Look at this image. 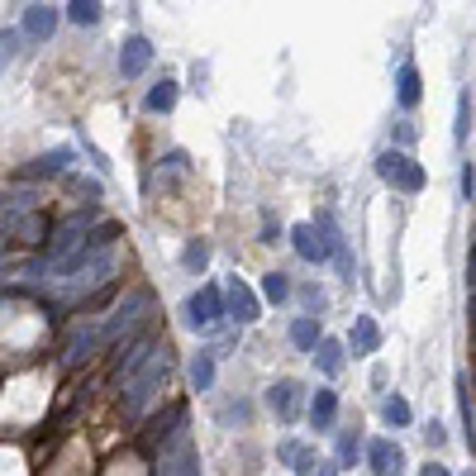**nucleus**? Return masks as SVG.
Masks as SVG:
<instances>
[{
    "label": "nucleus",
    "mask_w": 476,
    "mask_h": 476,
    "mask_svg": "<svg viewBox=\"0 0 476 476\" xmlns=\"http://www.w3.org/2000/svg\"><path fill=\"white\" fill-rule=\"evenodd\" d=\"M396 100H400V110H415L419 100H424V87H419V72H415V67H400V77H396Z\"/></svg>",
    "instance_id": "obj_12"
},
{
    "label": "nucleus",
    "mask_w": 476,
    "mask_h": 476,
    "mask_svg": "<svg viewBox=\"0 0 476 476\" xmlns=\"http://www.w3.org/2000/svg\"><path fill=\"white\" fill-rule=\"evenodd\" d=\"M162 381H167V357H148V371H143V377L129 386V396H124L129 415H139V410H143V400H148V396H152V390H158Z\"/></svg>",
    "instance_id": "obj_3"
},
{
    "label": "nucleus",
    "mask_w": 476,
    "mask_h": 476,
    "mask_svg": "<svg viewBox=\"0 0 476 476\" xmlns=\"http://www.w3.org/2000/svg\"><path fill=\"white\" fill-rule=\"evenodd\" d=\"M229 315V305H224V291L210 281V286H200V291L186 300V325H191L196 334H206V329H215L219 319Z\"/></svg>",
    "instance_id": "obj_2"
},
{
    "label": "nucleus",
    "mask_w": 476,
    "mask_h": 476,
    "mask_svg": "<svg viewBox=\"0 0 476 476\" xmlns=\"http://www.w3.org/2000/svg\"><path fill=\"white\" fill-rule=\"evenodd\" d=\"M467 124H471V96L457 91V129H453L457 143H467Z\"/></svg>",
    "instance_id": "obj_22"
},
{
    "label": "nucleus",
    "mask_w": 476,
    "mask_h": 476,
    "mask_svg": "<svg viewBox=\"0 0 476 476\" xmlns=\"http://www.w3.org/2000/svg\"><path fill=\"white\" fill-rule=\"evenodd\" d=\"M338 457H343V462L357 457V434H338Z\"/></svg>",
    "instance_id": "obj_25"
},
{
    "label": "nucleus",
    "mask_w": 476,
    "mask_h": 476,
    "mask_svg": "<svg viewBox=\"0 0 476 476\" xmlns=\"http://www.w3.org/2000/svg\"><path fill=\"white\" fill-rule=\"evenodd\" d=\"M381 348V329H377V319L371 315H362L352 325V352H377Z\"/></svg>",
    "instance_id": "obj_13"
},
{
    "label": "nucleus",
    "mask_w": 476,
    "mask_h": 476,
    "mask_svg": "<svg viewBox=\"0 0 476 476\" xmlns=\"http://www.w3.org/2000/svg\"><path fill=\"white\" fill-rule=\"evenodd\" d=\"M310 357H315V367L325 371V377H338V371H343V362H348L343 343H338V338H325V334H319V343L310 348Z\"/></svg>",
    "instance_id": "obj_7"
},
{
    "label": "nucleus",
    "mask_w": 476,
    "mask_h": 476,
    "mask_svg": "<svg viewBox=\"0 0 476 476\" xmlns=\"http://www.w3.org/2000/svg\"><path fill=\"white\" fill-rule=\"evenodd\" d=\"M191 386L196 390H210L215 386V352H200L191 362Z\"/></svg>",
    "instance_id": "obj_19"
},
{
    "label": "nucleus",
    "mask_w": 476,
    "mask_h": 476,
    "mask_svg": "<svg viewBox=\"0 0 476 476\" xmlns=\"http://www.w3.org/2000/svg\"><path fill=\"white\" fill-rule=\"evenodd\" d=\"M152 62V43L148 39H124L119 43V72L124 77H143Z\"/></svg>",
    "instance_id": "obj_5"
},
{
    "label": "nucleus",
    "mask_w": 476,
    "mask_h": 476,
    "mask_svg": "<svg viewBox=\"0 0 476 476\" xmlns=\"http://www.w3.org/2000/svg\"><path fill=\"white\" fill-rule=\"evenodd\" d=\"M53 29H58V10L53 5H29L24 10V33H29V39L48 43V39H53Z\"/></svg>",
    "instance_id": "obj_8"
},
{
    "label": "nucleus",
    "mask_w": 476,
    "mask_h": 476,
    "mask_svg": "<svg viewBox=\"0 0 476 476\" xmlns=\"http://www.w3.org/2000/svg\"><path fill=\"white\" fill-rule=\"evenodd\" d=\"M262 296H267L271 305L291 300V277H286V271H267V277H262Z\"/></svg>",
    "instance_id": "obj_18"
},
{
    "label": "nucleus",
    "mask_w": 476,
    "mask_h": 476,
    "mask_svg": "<svg viewBox=\"0 0 476 476\" xmlns=\"http://www.w3.org/2000/svg\"><path fill=\"white\" fill-rule=\"evenodd\" d=\"M367 462H371V471H400L405 467V453H400V444H390V438H377V444L367 448Z\"/></svg>",
    "instance_id": "obj_9"
},
{
    "label": "nucleus",
    "mask_w": 476,
    "mask_h": 476,
    "mask_svg": "<svg viewBox=\"0 0 476 476\" xmlns=\"http://www.w3.org/2000/svg\"><path fill=\"white\" fill-rule=\"evenodd\" d=\"M267 405L281 419H296V410H300V381H277V386L267 390Z\"/></svg>",
    "instance_id": "obj_10"
},
{
    "label": "nucleus",
    "mask_w": 476,
    "mask_h": 476,
    "mask_svg": "<svg viewBox=\"0 0 476 476\" xmlns=\"http://www.w3.org/2000/svg\"><path fill=\"white\" fill-rule=\"evenodd\" d=\"M381 419L396 424V429H405V424H410V405H405L400 396H386V400H381Z\"/></svg>",
    "instance_id": "obj_21"
},
{
    "label": "nucleus",
    "mask_w": 476,
    "mask_h": 476,
    "mask_svg": "<svg viewBox=\"0 0 476 476\" xmlns=\"http://www.w3.org/2000/svg\"><path fill=\"white\" fill-rule=\"evenodd\" d=\"M291 343H296L300 352H310V348L319 343V325H315V319H310V315H300V319H296V325H291Z\"/></svg>",
    "instance_id": "obj_17"
},
{
    "label": "nucleus",
    "mask_w": 476,
    "mask_h": 476,
    "mask_svg": "<svg viewBox=\"0 0 476 476\" xmlns=\"http://www.w3.org/2000/svg\"><path fill=\"white\" fill-rule=\"evenodd\" d=\"M334 419H338V396H334V390H315L310 424H315V429H334Z\"/></svg>",
    "instance_id": "obj_11"
},
{
    "label": "nucleus",
    "mask_w": 476,
    "mask_h": 476,
    "mask_svg": "<svg viewBox=\"0 0 476 476\" xmlns=\"http://www.w3.org/2000/svg\"><path fill=\"white\" fill-rule=\"evenodd\" d=\"M143 105H148L152 114H167V110L177 105V81H158V87L148 91V100H143Z\"/></svg>",
    "instance_id": "obj_16"
},
{
    "label": "nucleus",
    "mask_w": 476,
    "mask_h": 476,
    "mask_svg": "<svg viewBox=\"0 0 476 476\" xmlns=\"http://www.w3.org/2000/svg\"><path fill=\"white\" fill-rule=\"evenodd\" d=\"M467 281L476 286V243H471V252H467Z\"/></svg>",
    "instance_id": "obj_27"
},
{
    "label": "nucleus",
    "mask_w": 476,
    "mask_h": 476,
    "mask_svg": "<svg viewBox=\"0 0 476 476\" xmlns=\"http://www.w3.org/2000/svg\"><path fill=\"white\" fill-rule=\"evenodd\" d=\"M291 243H296V252H300L305 262H329V238H325V229L296 224L291 229Z\"/></svg>",
    "instance_id": "obj_4"
},
{
    "label": "nucleus",
    "mask_w": 476,
    "mask_h": 476,
    "mask_svg": "<svg viewBox=\"0 0 476 476\" xmlns=\"http://www.w3.org/2000/svg\"><path fill=\"white\" fill-rule=\"evenodd\" d=\"M471 325H476V310H471Z\"/></svg>",
    "instance_id": "obj_28"
},
{
    "label": "nucleus",
    "mask_w": 476,
    "mask_h": 476,
    "mask_svg": "<svg viewBox=\"0 0 476 476\" xmlns=\"http://www.w3.org/2000/svg\"><path fill=\"white\" fill-rule=\"evenodd\" d=\"M100 0H67V20L72 24H81V29H91V24H100Z\"/></svg>",
    "instance_id": "obj_15"
},
{
    "label": "nucleus",
    "mask_w": 476,
    "mask_h": 476,
    "mask_svg": "<svg viewBox=\"0 0 476 476\" xmlns=\"http://www.w3.org/2000/svg\"><path fill=\"white\" fill-rule=\"evenodd\" d=\"M181 262L191 267V271H206V262H210V243H206V238H191V243L181 248Z\"/></svg>",
    "instance_id": "obj_20"
},
{
    "label": "nucleus",
    "mask_w": 476,
    "mask_h": 476,
    "mask_svg": "<svg viewBox=\"0 0 476 476\" xmlns=\"http://www.w3.org/2000/svg\"><path fill=\"white\" fill-rule=\"evenodd\" d=\"M224 305H229V315L238 319V325H252V319H258V310H262V305H258V296H252L243 281H229Z\"/></svg>",
    "instance_id": "obj_6"
},
{
    "label": "nucleus",
    "mask_w": 476,
    "mask_h": 476,
    "mask_svg": "<svg viewBox=\"0 0 476 476\" xmlns=\"http://www.w3.org/2000/svg\"><path fill=\"white\" fill-rule=\"evenodd\" d=\"M305 305H310V310H325V291H319V286H305Z\"/></svg>",
    "instance_id": "obj_26"
},
{
    "label": "nucleus",
    "mask_w": 476,
    "mask_h": 476,
    "mask_svg": "<svg viewBox=\"0 0 476 476\" xmlns=\"http://www.w3.org/2000/svg\"><path fill=\"white\" fill-rule=\"evenodd\" d=\"M281 462H296V471H329L310 448H300L296 438H286V444H281Z\"/></svg>",
    "instance_id": "obj_14"
},
{
    "label": "nucleus",
    "mask_w": 476,
    "mask_h": 476,
    "mask_svg": "<svg viewBox=\"0 0 476 476\" xmlns=\"http://www.w3.org/2000/svg\"><path fill=\"white\" fill-rule=\"evenodd\" d=\"M457 186H462V200L476 196V167H471V162H462V172H457Z\"/></svg>",
    "instance_id": "obj_24"
},
{
    "label": "nucleus",
    "mask_w": 476,
    "mask_h": 476,
    "mask_svg": "<svg viewBox=\"0 0 476 476\" xmlns=\"http://www.w3.org/2000/svg\"><path fill=\"white\" fill-rule=\"evenodd\" d=\"M377 177L386 186H396V191H405V196L424 191V167L410 158V152H396V148H386L381 158H377Z\"/></svg>",
    "instance_id": "obj_1"
},
{
    "label": "nucleus",
    "mask_w": 476,
    "mask_h": 476,
    "mask_svg": "<svg viewBox=\"0 0 476 476\" xmlns=\"http://www.w3.org/2000/svg\"><path fill=\"white\" fill-rule=\"evenodd\" d=\"M67 162H72V152L58 148V152H48V158H39V167H33V172H62Z\"/></svg>",
    "instance_id": "obj_23"
}]
</instances>
